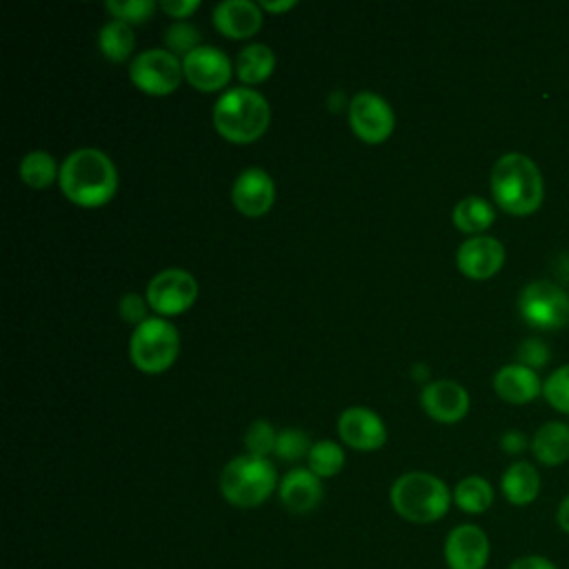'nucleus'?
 I'll return each instance as SVG.
<instances>
[{
    "label": "nucleus",
    "mask_w": 569,
    "mask_h": 569,
    "mask_svg": "<svg viewBox=\"0 0 569 569\" xmlns=\"http://www.w3.org/2000/svg\"><path fill=\"white\" fill-rule=\"evenodd\" d=\"M349 102H351V100H347L342 91H333L331 98H329V109H331V111H340V109H345V107L349 109Z\"/></svg>",
    "instance_id": "40"
},
{
    "label": "nucleus",
    "mask_w": 569,
    "mask_h": 569,
    "mask_svg": "<svg viewBox=\"0 0 569 569\" xmlns=\"http://www.w3.org/2000/svg\"><path fill=\"white\" fill-rule=\"evenodd\" d=\"M182 71L191 87L198 91L211 93L220 91L231 80V60L229 56L211 44H200L189 56L182 58Z\"/></svg>",
    "instance_id": "12"
},
{
    "label": "nucleus",
    "mask_w": 569,
    "mask_h": 569,
    "mask_svg": "<svg viewBox=\"0 0 569 569\" xmlns=\"http://www.w3.org/2000/svg\"><path fill=\"white\" fill-rule=\"evenodd\" d=\"M164 44L167 49L178 56L184 58L189 56L193 49L200 47V31L198 27L184 22V20H176L167 31H164Z\"/></svg>",
    "instance_id": "28"
},
{
    "label": "nucleus",
    "mask_w": 569,
    "mask_h": 569,
    "mask_svg": "<svg viewBox=\"0 0 569 569\" xmlns=\"http://www.w3.org/2000/svg\"><path fill=\"white\" fill-rule=\"evenodd\" d=\"M58 184L73 204L102 207L116 196L118 171L104 151L82 147L62 160Z\"/></svg>",
    "instance_id": "1"
},
{
    "label": "nucleus",
    "mask_w": 569,
    "mask_h": 569,
    "mask_svg": "<svg viewBox=\"0 0 569 569\" xmlns=\"http://www.w3.org/2000/svg\"><path fill=\"white\" fill-rule=\"evenodd\" d=\"M522 320L538 329H560L569 322V293L551 280H531L518 293Z\"/></svg>",
    "instance_id": "7"
},
{
    "label": "nucleus",
    "mask_w": 569,
    "mask_h": 569,
    "mask_svg": "<svg viewBox=\"0 0 569 569\" xmlns=\"http://www.w3.org/2000/svg\"><path fill=\"white\" fill-rule=\"evenodd\" d=\"M516 356H518V362H520V365H525V367H529V369L536 371L538 367L547 365V360H549V347H547V342H542L540 338H527V340H522V342L518 345Z\"/></svg>",
    "instance_id": "33"
},
{
    "label": "nucleus",
    "mask_w": 569,
    "mask_h": 569,
    "mask_svg": "<svg viewBox=\"0 0 569 569\" xmlns=\"http://www.w3.org/2000/svg\"><path fill=\"white\" fill-rule=\"evenodd\" d=\"M500 447L507 451V453H520L525 447H527V438L522 431H516V429H509L502 433L500 438Z\"/></svg>",
    "instance_id": "37"
},
{
    "label": "nucleus",
    "mask_w": 569,
    "mask_h": 569,
    "mask_svg": "<svg viewBox=\"0 0 569 569\" xmlns=\"http://www.w3.org/2000/svg\"><path fill=\"white\" fill-rule=\"evenodd\" d=\"M502 262H505L502 242L498 238H491L485 233L467 238L456 251L458 269L473 280L491 278L493 273L500 271Z\"/></svg>",
    "instance_id": "15"
},
{
    "label": "nucleus",
    "mask_w": 569,
    "mask_h": 569,
    "mask_svg": "<svg viewBox=\"0 0 569 569\" xmlns=\"http://www.w3.org/2000/svg\"><path fill=\"white\" fill-rule=\"evenodd\" d=\"M542 393L553 409L569 413V365H562L547 376L542 382Z\"/></svg>",
    "instance_id": "32"
},
{
    "label": "nucleus",
    "mask_w": 569,
    "mask_h": 569,
    "mask_svg": "<svg viewBox=\"0 0 569 569\" xmlns=\"http://www.w3.org/2000/svg\"><path fill=\"white\" fill-rule=\"evenodd\" d=\"M313 442L309 440V436L300 429H282L278 431V440H276V456L280 460L287 462H296L300 458H307L311 451Z\"/></svg>",
    "instance_id": "30"
},
{
    "label": "nucleus",
    "mask_w": 569,
    "mask_h": 569,
    "mask_svg": "<svg viewBox=\"0 0 569 569\" xmlns=\"http://www.w3.org/2000/svg\"><path fill=\"white\" fill-rule=\"evenodd\" d=\"M338 436L351 449L376 451L387 442V427L369 407H347L338 418Z\"/></svg>",
    "instance_id": "13"
},
{
    "label": "nucleus",
    "mask_w": 569,
    "mask_h": 569,
    "mask_svg": "<svg viewBox=\"0 0 569 569\" xmlns=\"http://www.w3.org/2000/svg\"><path fill=\"white\" fill-rule=\"evenodd\" d=\"M98 47L107 60L124 62L136 49V36L131 24L122 20L104 22L98 33Z\"/></svg>",
    "instance_id": "24"
},
{
    "label": "nucleus",
    "mask_w": 569,
    "mask_h": 569,
    "mask_svg": "<svg viewBox=\"0 0 569 569\" xmlns=\"http://www.w3.org/2000/svg\"><path fill=\"white\" fill-rule=\"evenodd\" d=\"M345 467V451L338 442L333 440H318L313 442L309 456H307V469L313 471L320 480L331 478L340 473Z\"/></svg>",
    "instance_id": "27"
},
{
    "label": "nucleus",
    "mask_w": 569,
    "mask_h": 569,
    "mask_svg": "<svg viewBox=\"0 0 569 569\" xmlns=\"http://www.w3.org/2000/svg\"><path fill=\"white\" fill-rule=\"evenodd\" d=\"M278 473L269 458L236 456L220 471V493L238 509H253L278 491Z\"/></svg>",
    "instance_id": "5"
},
{
    "label": "nucleus",
    "mask_w": 569,
    "mask_h": 569,
    "mask_svg": "<svg viewBox=\"0 0 569 569\" xmlns=\"http://www.w3.org/2000/svg\"><path fill=\"white\" fill-rule=\"evenodd\" d=\"M153 0H107L104 9L113 16V20H122L127 24L147 22L156 11Z\"/></svg>",
    "instance_id": "29"
},
{
    "label": "nucleus",
    "mask_w": 569,
    "mask_h": 569,
    "mask_svg": "<svg viewBox=\"0 0 569 569\" xmlns=\"http://www.w3.org/2000/svg\"><path fill=\"white\" fill-rule=\"evenodd\" d=\"M149 307L160 316H178L187 311L198 298V282L196 278L178 267H169L158 271L144 293Z\"/></svg>",
    "instance_id": "9"
},
{
    "label": "nucleus",
    "mask_w": 569,
    "mask_h": 569,
    "mask_svg": "<svg viewBox=\"0 0 569 569\" xmlns=\"http://www.w3.org/2000/svg\"><path fill=\"white\" fill-rule=\"evenodd\" d=\"M500 489H502V496L516 505V507H527L531 505L538 493H540V473L538 469L527 462V460H518V462H511L502 478H500Z\"/></svg>",
    "instance_id": "20"
},
{
    "label": "nucleus",
    "mask_w": 569,
    "mask_h": 569,
    "mask_svg": "<svg viewBox=\"0 0 569 569\" xmlns=\"http://www.w3.org/2000/svg\"><path fill=\"white\" fill-rule=\"evenodd\" d=\"M349 127L351 131L369 144L385 142L396 127V116L391 104L373 93V91H360L349 102Z\"/></svg>",
    "instance_id": "10"
},
{
    "label": "nucleus",
    "mask_w": 569,
    "mask_h": 569,
    "mask_svg": "<svg viewBox=\"0 0 569 569\" xmlns=\"http://www.w3.org/2000/svg\"><path fill=\"white\" fill-rule=\"evenodd\" d=\"M273 69H276V56L271 47L262 42L247 44L236 58V73L247 84L264 82L273 73Z\"/></svg>",
    "instance_id": "22"
},
{
    "label": "nucleus",
    "mask_w": 569,
    "mask_h": 569,
    "mask_svg": "<svg viewBox=\"0 0 569 569\" xmlns=\"http://www.w3.org/2000/svg\"><path fill=\"white\" fill-rule=\"evenodd\" d=\"M493 389L502 400L522 405V402L533 400L542 391V382L533 369H529L520 362H511L496 371Z\"/></svg>",
    "instance_id": "19"
},
{
    "label": "nucleus",
    "mask_w": 569,
    "mask_h": 569,
    "mask_svg": "<svg viewBox=\"0 0 569 569\" xmlns=\"http://www.w3.org/2000/svg\"><path fill=\"white\" fill-rule=\"evenodd\" d=\"M531 451L538 462L547 467L562 465L569 458V425L549 420L540 425L531 440Z\"/></svg>",
    "instance_id": "21"
},
{
    "label": "nucleus",
    "mask_w": 569,
    "mask_h": 569,
    "mask_svg": "<svg viewBox=\"0 0 569 569\" xmlns=\"http://www.w3.org/2000/svg\"><path fill=\"white\" fill-rule=\"evenodd\" d=\"M276 200V184L260 167H249L238 173L231 187V202L249 218L264 216Z\"/></svg>",
    "instance_id": "14"
},
{
    "label": "nucleus",
    "mask_w": 569,
    "mask_h": 569,
    "mask_svg": "<svg viewBox=\"0 0 569 569\" xmlns=\"http://www.w3.org/2000/svg\"><path fill=\"white\" fill-rule=\"evenodd\" d=\"M507 569H558V567L547 556L527 553V556H518Z\"/></svg>",
    "instance_id": "36"
},
{
    "label": "nucleus",
    "mask_w": 569,
    "mask_h": 569,
    "mask_svg": "<svg viewBox=\"0 0 569 569\" xmlns=\"http://www.w3.org/2000/svg\"><path fill=\"white\" fill-rule=\"evenodd\" d=\"M389 500L400 518L413 525H431L449 511L453 493L433 473L407 471L393 480Z\"/></svg>",
    "instance_id": "4"
},
{
    "label": "nucleus",
    "mask_w": 569,
    "mask_h": 569,
    "mask_svg": "<svg viewBox=\"0 0 569 569\" xmlns=\"http://www.w3.org/2000/svg\"><path fill=\"white\" fill-rule=\"evenodd\" d=\"M422 409L438 422H458L469 411V393L453 380H433L420 391Z\"/></svg>",
    "instance_id": "16"
},
{
    "label": "nucleus",
    "mask_w": 569,
    "mask_h": 569,
    "mask_svg": "<svg viewBox=\"0 0 569 569\" xmlns=\"http://www.w3.org/2000/svg\"><path fill=\"white\" fill-rule=\"evenodd\" d=\"M442 556L449 569H485L491 556L489 536L478 525H458L447 533Z\"/></svg>",
    "instance_id": "11"
},
{
    "label": "nucleus",
    "mask_w": 569,
    "mask_h": 569,
    "mask_svg": "<svg viewBox=\"0 0 569 569\" xmlns=\"http://www.w3.org/2000/svg\"><path fill=\"white\" fill-rule=\"evenodd\" d=\"M278 498L291 513H311L322 500V480L313 471L296 467L280 478Z\"/></svg>",
    "instance_id": "18"
},
{
    "label": "nucleus",
    "mask_w": 569,
    "mask_h": 569,
    "mask_svg": "<svg viewBox=\"0 0 569 569\" xmlns=\"http://www.w3.org/2000/svg\"><path fill=\"white\" fill-rule=\"evenodd\" d=\"M453 502L465 513H485L493 502V487L482 476H467L456 485Z\"/></svg>",
    "instance_id": "25"
},
{
    "label": "nucleus",
    "mask_w": 569,
    "mask_h": 569,
    "mask_svg": "<svg viewBox=\"0 0 569 569\" xmlns=\"http://www.w3.org/2000/svg\"><path fill=\"white\" fill-rule=\"evenodd\" d=\"M269 122L271 107L267 98L249 87H231L213 104L216 131L236 144L256 142Z\"/></svg>",
    "instance_id": "3"
},
{
    "label": "nucleus",
    "mask_w": 569,
    "mask_h": 569,
    "mask_svg": "<svg viewBox=\"0 0 569 569\" xmlns=\"http://www.w3.org/2000/svg\"><path fill=\"white\" fill-rule=\"evenodd\" d=\"M198 7H200V0H160V9L176 20L189 18Z\"/></svg>",
    "instance_id": "35"
},
{
    "label": "nucleus",
    "mask_w": 569,
    "mask_h": 569,
    "mask_svg": "<svg viewBox=\"0 0 569 569\" xmlns=\"http://www.w3.org/2000/svg\"><path fill=\"white\" fill-rule=\"evenodd\" d=\"M182 60L169 49H144L129 64L131 82L149 96H169L182 80Z\"/></svg>",
    "instance_id": "8"
},
{
    "label": "nucleus",
    "mask_w": 569,
    "mask_h": 569,
    "mask_svg": "<svg viewBox=\"0 0 569 569\" xmlns=\"http://www.w3.org/2000/svg\"><path fill=\"white\" fill-rule=\"evenodd\" d=\"M211 20L231 40L251 38L262 27V7L251 0H222L213 7Z\"/></svg>",
    "instance_id": "17"
},
{
    "label": "nucleus",
    "mask_w": 569,
    "mask_h": 569,
    "mask_svg": "<svg viewBox=\"0 0 569 569\" xmlns=\"http://www.w3.org/2000/svg\"><path fill=\"white\" fill-rule=\"evenodd\" d=\"M18 173L22 178L24 184H29L31 189H44L49 187L53 180H58L60 176V169L53 160L51 153L42 151V149H36V151H29L22 160H20V167H18Z\"/></svg>",
    "instance_id": "26"
},
{
    "label": "nucleus",
    "mask_w": 569,
    "mask_h": 569,
    "mask_svg": "<svg viewBox=\"0 0 569 569\" xmlns=\"http://www.w3.org/2000/svg\"><path fill=\"white\" fill-rule=\"evenodd\" d=\"M180 351L178 329L162 316H151L138 325L129 340V356L142 373L167 371Z\"/></svg>",
    "instance_id": "6"
},
{
    "label": "nucleus",
    "mask_w": 569,
    "mask_h": 569,
    "mask_svg": "<svg viewBox=\"0 0 569 569\" xmlns=\"http://www.w3.org/2000/svg\"><path fill=\"white\" fill-rule=\"evenodd\" d=\"M451 218H453V224L462 233L482 236V231L489 229L491 222L496 220V211L489 200H485L480 196H467L456 202Z\"/></svg>",
    "instance_id": "23"
},
{
    "label": "nucleus",
    "mask_w": 569,
    "mask_h": 569,
    "mask_svg": "<svg viewBox=\"0 0 569 569\" xmlns=\"http://www.w3.org/2000/svg\"><path fill=\"white\" fill-rule=\"evenodd\" d=\"M147 298H142L140 293H124L120 300H118V313L124 322H131V325H142L147 320Z\"/></svg>",
    "instance_id": "34"
},
{
    "label": "nucleus",
    "mask_w": 569,
    "mask_h": 569,
    "mask_svg": "<svg viewBox=\"0 0 569 569\" xmlns=\"http://www.w3.org/2000/svg\"><path fill=\"white\" fill-rule=\"evenodd\" d=\"M489 182L493 200L511 216L533 213L545 196V182L538 164L518 151H509L493 162Z\"/></svg>",
    "instance_id": "2"
},
{
    "label": "nucleus",
    "mask_w": 569,
    "mask_h": 569,
    "mask_svg": "<svg viewBox=\"0 0 569 569\" xmlns=\"http://www.w3.org/2000/svg\"><path fill=\"white\" fill-rule=\"evenodd\" d=\"M556 522L558 527L569 533V493L562 498V502L558 505V511H556Z\"/></svg>",
    "instance_id": "38"
},
{
    "label": "nucleus",
    "mask_w": 569,
    "mask_h": 569,
    "mask_svg": "<svg viewBox=\"0 0 569 569\" xmlns=\"http://www.w3.org/2000/svg\"><path fill=\"white\" fill-rule=\"evenodd\" d=\"M276 440H278V431L267 420L251 422V427L244 433L247 453L258 456V458H267L269 453H273L276 451Z\"/></svg>",
    "instance_id": "31"
},
{
    "label": "nucleus",
    "mask_w": 569,
    "mask_h": 569,
    "mask_svg": "<svg viewBox=\"0 0 569 569\" xmlns=\"http://www.w3.org/2000/svg\"><path fill=\"white\" fill-rule=\"evenodd\" d=\"M260 7L264 11H271V13H278V11H289L296 7V0H278V2H269V0H262Z\"/></svg>",
    "instance_id": "39"
}]
</instances>
